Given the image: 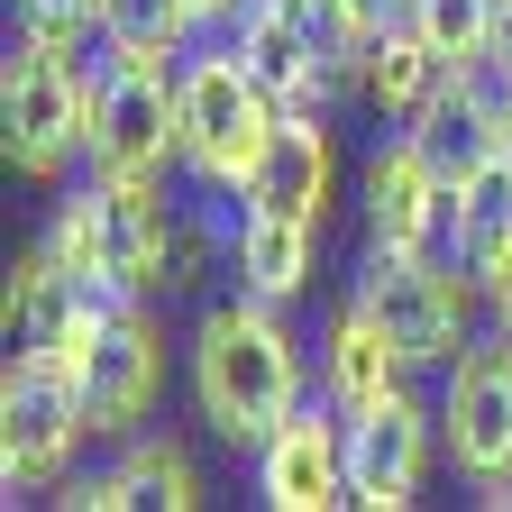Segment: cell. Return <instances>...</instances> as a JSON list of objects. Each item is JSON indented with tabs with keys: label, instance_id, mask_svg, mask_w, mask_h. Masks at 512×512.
Here are the masks:
<instances>
[{
	"label": "cell",
	"instance_id": "cb8c5ba5",
	"mask_svg": "<svg viewBox=\"0 0 512 512\" xmlns=\"http://www.w3.org/2000/svg\"><path fill=\"white\" fill-rule=\"evenodd\" d=\"M19 28H28V37H55V46H74L83 28H101V0H19Z\"/></svg>",
	"mask_w": 512,
	"mask_h": 512
},
{
	"label": "cell",
	"instance_id": "9c48e42d",
	"mask_svg": "<svg viewBox=\"0 0 512 512\" xmlns=\"http://www.w3.org/2000/svg\"><path fill=\"white\" fill-rule=\"evenodd\" d=\"M119 302H101L74 266L55 256H19L10 266V302H0V330H10V357H55V366H83V348L101 339V320Z\"/></svg>",
	"mask_w": 512,
	"mask_h": 512
},
{
	"label": "cell",
	"instance_id": "6da1fadb",
	"mask_svg": "<svg viewBox=\"0 0 512 512\" xmlns=\"http://www.w3.org/2000/svg\"><path fill=\"white\" fill-rule=\"evenodd\" d=\"M275 311L284 302H256L238 284L229 302L202 311V330H192V403L238 448H266V430L302 403V357H293Z\"/></svg>",
	"mask_w": 512,
	"mask_h": 512
},
{
	"label": "cell",
	"instance_id": "4316f807",
	"mask_svg": "<svg viewBox=\"0 0 512 512\" xmlns=\"http://www.w3.org/2000/svg\"><path fill=\"white\" fill-rule=\"evenodd\" d=\"M229 10H238V0H192V19H202V28H211V19H229Z\"/></svg>",
	"mask_w": 512,
	"mask_h": 512
},
{
	"label": "cell",
	"instance_id": "7a4b0ae2",
	"mask_svg": "<svg viewBox=\"0 0 512 512\" xmlns=\"http://www.w3.org/2000/svg\"><path fill=\"white\" fill-rule=\"evenodd\" d=\"M165 202H156V174H92L83 192H64V211L46 229V256L74 266L101 302H138L165 284Z\"/></svg>",
	"mask_w": 512,
	"mask_h": 512
},
{
	"label": "cell",
	"instance_id": "8fae6325",
	"mask_svg": "<svg viewBox=\"0 0 512 512\" xmlns=\"http://www.w3.org/2000/svg\"><path fill=\"white\" fill-rule=\"evenodd\" d=\"M83 412H92V439H128L147 421V403H156V375H165V348H156V330H147V311L138 302H119L110 320H101V339L83 348Z\"/></svg>",
	"mask_w": 512,
	"mask_h": 512
},
{
	"label": "cell",
	"instance_id": "52a82bcc",
	"mask_svg": "<svg viewBox=\"0 0 512 512\" xmlns=\"http://www.w3.org/2000/svg\"><path fill=\"white\" fill-rule=\"evenodd\" d=\"M83 430H92L83 375L55 366V357H10V384H0V485H10V503L74 467Z\"/></svg>",
	"mask_w": 512,
	"mask_h": 512
},
{
	"label": "cell",
	"instance_id": "83f0119b",
	"mask_svg": "<svg viewBox=\"0 0 512 512\" xmlns=\"http://www.w3.org/2000/svg\"><path fill=\"white\" fill-rule=\"evenodd\" d=\"M366 10H375V19H403V10H412V0H366Z\"/></svg>",
	"mask_w": 512,
	"mask_h": 512
},
{
	"label": "cell",
	"instance_id": "d4e9b609",
	"mask_svg": "<svg viewBox=\"0 0 512 512\" xmlns=\"http://www.w3.org/2000/svg\"><path fill=\"white\" fill-rule=\"evenodd\" d=\"M476 284H485V302H494V320L512 330V247L494 256V266H476Z\"/></svg>",
	"mask_w": 512,
	"mask_h": 512
},
{
	"label": "cell",
	"instance_id": "e0dca14e",
	"mask_svg": "<svg viewBox=\"0 0 512 512\" xmlns=\"http://www.w3.org/2000/svg\"><path fill=\"white\" fill-rule=\"evenodd\" d=\"M448 83H458V64H448L412 19H384V37H375V55H366V92H375V110L412 128Z\"/></svg>",
	"mask_w": 512,
	"mask_h": 512
},
{
	"label": "cell",
	"instance_id": "ba28073f",
	"mask_svg": "<svg viewBox=\"0 0 512 512\" xmlns=\"http://www.w3.org/2000/svg\"><path fill=\"white\" fill-rule=\"evenodd\" d=\"M439 439H448V458H458L476 485L512 476V330L458 348L448 394H439Z\"/></svg>",
	"mask_w": 512,
	"mask_h": 512
},
{
	"label": "cell",
	"instance_id": "603a6c76",
	"mask_svg": "<svg viewBox=\"0 0 512 512\" xmlns=\"http://www.w3.org/2000/svg\"><path fill=\"white\" fill-rule=\"evenodd\" d=\"M448 64H485V46H494V0H412L403 10Z\"/></svg>",
	"mask_w": 512,
	"mask_h": 512
},
{
	"label": "cell",
	"instance_id": "3957f363",
	"mask_svg": "<svg viewBox=\"0 0 512 512\" xmlns=\"http://www.w3.org/2000/svg\"><path fill=\"white\" fill-rule=\"evenodd\" d=\"M0 147L19 174H64L92 147V83L74 74V46L19 28L10 64H0Z\"/></svg>",
	"mask_w": 512,
	"mask_h": 512
},
{
	"label": "cell",
	"instance_id": "8992f818",
	"mask_svg": "<svg viewBox=\"0 0 512 512\" xmlns=\"http://www.w3.org/2000/svg\"><path fill=\"white\" fill-rule=\"evenodd\" d=\"M92 174H165L183 156V74L165 55H110L92 83Z\"/></svg>",
	"mask_w": 512,
	"mask_h": 512
},
{
	"label": "cell",
	"instance_id": "7c38bea8",
	"mask_svg": "<svg viewBox=\"0 0 512 512\" xmlns=\"http://www.w3.org/2000/svg\"><path fill=\"white\" fill-rule=\"evenodd\" d=\"M421 467H430V412L412 394L375 403V412H348V503L403 512L421 494Z\"/></svg>",
	"mask_w": 512,
	"mask_h": 512
},
{
	"label": "cell",
	"instance_id": "f1b7e54d",
	"mask_svg": "<svg viewBox=\"0 0 512 512\" xmlns=\"http://www.w3.org/2000/svg\"><path fill=\"white\" fill-rule=\"evenodd\" d=\"M503 156H512V119H503Z\"/></svg>",
	"mask_w": 512,
	"mask_h": 512
},
{
	"label": "cell",
	"instance_id": "4fadbf2b",
	"mask_svg": "<svg viewBox=\"0 0 512 512\" xmlns=\"http://www.w3.org/2000/svg\"><path fill=\"white\" fill-rule=\"evenodd\" d=\"M439 220H448V183L421 156V138L403 128V138L375 147V165H366V229H375V247H430Z\"/></svg>",
	"mask_w": 512,
	"mask_h": 512
},
{
	"label": "cell",
	"instance_id": "ac0fdd59",
	"mask_svg": "<svg viewBox=\"0 0 512 512\" xmlns=\"http://www.w3.org/2000/svg\"><path fill=\"white\" fill-rule=\"evenodd\" d=\"M64 503H83V512H128V503L192 512V503H202V476H192V458H183V448H165V439H138V448H128V458H119L110 476L74 485Z\"/></svg>",
	"mask_w": 512,
	"mask_h": 512
},
{
	"label": "cell",
	"instance_id": "9a60e30c",
	"mask_svg": "<svg viewBox=\"0 0 512 512\" xmlns=\"http://www.w3.org/2000/svg\"><path fill=\"white\" fill-rule=\"evenodd\" d=\"M247 202H256V211H293V220H320V211H330V128H320L311 110H284V119H275Z\"/></svg>",
	"mask_w": 512,
	"mask_h": 512
},
{
	"label": "cell",
	"instance_id": "484cf974",
	"mask_svg": "<svg viewBox=\"0 0 512 512\" xmlns=\"http://www.w3.org/2000/svg\"><path fill=\"white\" fill-rule=\"evenodd\" d=\"M485 64H494L503 92H512V0H494V46H485Z\"/></svg>",
	"mask_w": 512,
	"mask_h": 512
},
{
	"label": "cell",
	"instance_id": "ffe728a7",
	"mask_svg": "<svg viewBox=\"0 0 512 512\" xmlns=\"http://www.w3.org/2000/svg\"><path fill=\"white\" fill-rule=\"evenodd\" d=\"M448 229H458V256H467V266H494V256L512 247V156L476 165L458 192H448Z\"/></svg>",
	"mask_w": 512,
	"mask_h": 512
},
{
	"label": "cell",
	"instance_id": "d6986e66",
	"mask_svg": "<svg viewBox=\"0 0 512 512\" xmlns=\"http://www.w3.org/2000/svg\"><path fill=\"white\" fill-rule=\"evenodd\" d=\"M311 238H320V220L247 211V229H238V284H247L256 302H293V293L311 284Z\"/></svg>",
	"mask_w": 512,
	"mask_h": 512
},
{
	"label": "cell",
	"instance_id": "30bf717a",
	"mask_svg": "<svg viewBox=\"0 0 512 512\" xmlns=\"http://www.w3.org/2000/svg\"><path fill=\"white\" fill-rule=\"evenodd\" d=\"M256 494L275 512H330L348 503V421H330L320 403H293L266 448H256Z\"/></svg>",
	"mask_w": 512,
	"mask_h": 512
},
{
	"label": "cell",
	"instance_id": "277c9868",
	"mask_svg": "<svg viewBox=\"0 0 512 512\" xmlns=\"http://www.w3.org/2000/svg\"><path fill=\"white\" fill-rule=\"evenodd\" d=\"M275 119H284V101L238 64V46H229V55H192V64H183V165L202 174V183L247 192L256 165H266Z\"/></svg>",
	"mask_w": 512,
	"mask_h": 512
},
{
	"label": "cell",
	"instance_id": "5b68a950",
	"mask_svg": "<svg viewBox=\"0 0 512 512\" xmlns=\"http://www.w3.org/2000/svg\"><path fill=\"white\" fill-rule=\"evenodd\" d=\"M357 302L375 311V330L403 348V366H439L467 348V275L439 266L430 247H366Z\"/></svg>",
	"mask_w": 512,
	"mask_h": 512
},
{
	"label": "cell",
	"instance_id": "44dd1931",
	"mask_svg": "<svg viewBox=\"0 0 512 512\" xmlns=\"http://www.w3.org/2000/svg\"><path fill=\"white\" fill-rule=\"evenodd\" d=\"M293 10H302V28H311L320 64H330L339 83H366V55H375V37H384V19L366 10V0H293Z\"/></svg>",
	"mask_w": 512,
	"mask_h": 512
},
{
	"label": "cell",
	"instance_id": "2e32d148",
	"mask_svg": "<svg viewBox=\"0 0 512 512\" xmlns=\"http://www.w3.org/2000/svg\"><path fill=\"white\" fill-rule=\"evenodd\" d=\"M320 384H330V403H339V412H375V403H394V394H403V348L375 330V311H366V302H348V311L330 320Z\"/></svg>",
	"mask_w": 512,
	"mask_h": 512
},
{
	"label": "cell",
	"instance_id": "7402d4cb",
	"mask_svg": "<svg viewBox=\"0 0 512 512\" xmlns=\"http://www.w3.org/2000/svg\"><path fill=\"white\" fill-rule=\"evenodd\" d=\"M192 28H202V19H192V0H101L110 55H183Z\"/></svg>",
	"mask_w": 512,
	"mask_h": 512
},
{
	"label": "cell",
	"instance_id": "5bb4252c",
	"mask_svg": "<svg viewBox=\"0 0 512 512\" xmlns=\"http://www.w3.org/2000/svg\"><path fill=\"white\" fill-rule=\"evenodd\" d=\"M238 64L284 110H320V92L339 83L330 64H320V46H311V28H302L293 0H247V10H238Z\"/></svg>",
	"mask_w": 512,
	"mask_h": 512
}]
</instances>
